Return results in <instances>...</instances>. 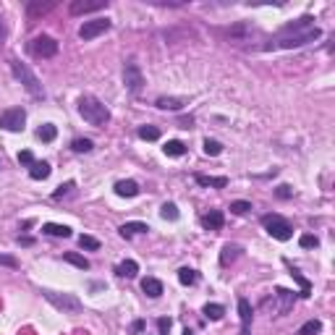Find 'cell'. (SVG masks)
I'll return each instance as SVG.
<instances>
[{"instance_id":"1","label":"cell","mask_w":335,"mask_h":335,"mask_svg":"<svg viewBox=\"0 0 335 335\" xmlns=\"http://www.w3.org/2000/svg\"><path fill=\"white\" fill-rule=\"evenodd\" d=\"M322 37V29L317 27H311V16H304L299 18L296 24H288L278 39L273 44H267V48H280V50H291V48H301V44H309V42H315Z\"/></svg>"},{"instance_id":"2","label":"cell","mask_w":335,"mask_h":335,"mask_svg":"<svg viewBox=\"0 0 335 335\" xmlns=\"http://www.w3.org/2000/svg\"><path fill=\"white\" fill-rule=\"evenodd\" d=\"M79 116L86 121V123H92V126H105L110 121V110L105 102H100L97 97L92 95H84L79 97Z\"/></svg>"},{"instance_id":"3","label":"cell","mask_w":335,"mask_h":335,"mask_svg":"<svg viewBox=\"0 0 335 335\" xmlns=\"http://www.w3.org/2000/svg\"><path fill=\"white\" fill-rule=\"evenodd\" d=\"M11 71H13V76L24 84V89L32 95V97H37V100H42L44 97V89H42V84H39V79H37V74L29 69L27 63H21V60H11Z\"/></svg>"},{"instance_id":"4","label":"cell","mask_w":335,"mask_h":335,"mask_svg":"<svg viewBox=\"0 0 335 335\" xmlns=\"http://www.w3.org/2000/svg\"><path fill=\"white\" fill-rule=\"evenodd\" d=\"M262 226L267 228V233H270L273 238H278V241H288V238L294 236L291 222L283 220L280 215H264V217H262Z\"/></svg>"},{"instance_id":"5","label":"cell","mask_w":335,"mask_h":335,"mask_svg":"<svg viewBox=\"0 0 335 335\" xmlns=\"http://www.w3.org/2000/svg\"><path fill=\"white\" fill-rule=\"evenodd\" d=\"M42 296L48 299L55 309L60 311H69V315H79L81 311V301L74 294H58V291H42Z\"/></svg>"},{"instance_id":"6","label":"cell","mask_w":335,"mask_h":335,"mask_svg":"<svg viewBox=\"0 0 335 335\" xmlns=\"http://www.w3.org/2000/svg\"><path fill=\"white\" fill-rule=\"evenodd\" d=\"M29 53L34 58H53L58 53V42L50 37V34H39L29 42Z\"/></svg>"},{"instance_id":"7","label":"cell","mask_w":335,"mask_h":335,"mask_svg":"<svg viewBox=\"0 0 335 335\" xmlns=\"http://www.w3.org/2000/svg\"><path fill=\"white\" fill-rule=\"evenodd\" d=\"M24 123H27L24 107H8L0 113V128L6 131H24Z\"/></svg>"},{"instance_id":"8","label":"cell","mask_w":335,"mask_h":335,"mask_svg":"<svg viewBox=\"0 0 335 335\" xmlns=\"http://www.w3.org/2000/svg\"><path fill=\"white\" fill-rule=\"evenodd\" d=\"M123 84H126V89L128 92H142V86H144V74H142V69L137 63H126V69H123Z\"/></svg>"},{"instance_id":"9","label":"cell","mask_w":335,"mask_h":335,"mask_svg":"<svg viewBox=\"0 0 335 335\" xmlns=\"http://www.w3.org/2000/svg\"><path fill=\"white\" fill-rule=\"evenodd\" d=\"M107 29H110V18H92V21H84V24L79 27V37L84 42H89V39L105 34Z\"/></svg>"},{"instance_id":"10","label":"cell","mask_w":335,"mask_h":335,"mask_svg":"<svg viewBox=\"0 0 335 335\" xmlns=\"http://www.w3.org/2000/svg\"><path fill=\"white\" fill-rule=\"evenodd\" d=\"M107 8V0H74L69 6V13L71 16H86V13H95V11H102Z\"/></svg>"},{"instance_id":"11","label":"cell","mask_w":335,"mask_h":335,"mask_svg":"<svg viewBox=\"0 0 335 335\" xmlns=\"http://www.w3.org/2000/svg\"><path fill=\"white\" fill-rule=\"evenodd\" d=\"M275 301H278V304L273 306L275 315H288L291 306H294V301H296V294L288 291V288H275Z\"/></svg>"},{"instance_id":"12","label":"cell","mask_w":335,"mask_h":335,"mask_svg":"<svg viewBox=\"0 0 335 335\" xmlns=\"http://www.w3.org/2000/svg\"><path fill=\"white\" fill-rule=\"evenodd\" d=\"M53 8H55L53 0H48V3H42V0H32V3L27 6V16H29V21H34V18H39L44 13H50Z\"/></svg>"},{"instance_id":"13","label":"cell","mask_w":335,"mask_h":335,"mask_svg":"<svg viewBox=\"0 0 335 335\" xmlns=\"http://www.w3.org/2000/svg\"><path fill=\"white\" fill-rule=\"evenodd\" d=\"M222 222H226V215H222L220 210H212V212H207V215L202 217V226H205L207 231H220Z\"/></svg>"},{"instance_id":"14","label":"cell","mask_w":335,"mask_h":335,"mask_svg":"<svg viewBox=\"0 0 335 335\" xmlns=\"http://www.w3.org/2000/svg\"><path fill=\"white\" fill-rule=\"evenodd\" d=\"M142 291H144L149 299H158V296H163V283H160L158 278H144V280H142Z\"/></svg>"},{"instance_id":"15","label":"cell","mask_w":335,"mask_h":335,"mask_svg":"<svg viewBox=\"0 0 335 335\" xmlns=\"http://www.w3.org/2000/svg\"><path fill=\"white\" fill-rule=\"evenodd\" d=\"M196 184L199 186H212V189H226L228 186V178L226 175H196Z\"/></svg>"},{"instance_id":"16","label":"cell","mask_w":335,"mask_h":335,"mask_svg":"<svg viewBox=\"0 0 335 335\" xmlns=\"http://www.w3.org/2000/svg\"><path fill=\"white\" fill-rule=\"evenodd\" d=\"M42 233L58 236V238H69V236H71V228H69V226H60V222H44V226H42Z\"/></svg>"},{"instance_id":"17","label":"cell","mask_w":335,"mask_h":335,"mask_svg":"<svg viewBox=\"0 0 335 335\" xmlns=\"http://www.w3.org/2000/svg\"><path fill=\"white\" fill-rule=\"evenodd\" d=\"M238 254H241V247H236V243H226V247H222V254H220V264L228 267L231 262L238 259Z\"/></svg>"},{"instance_id":"18","label":"cell","mask_w":335,"mask_h":335,"mask_svg":"<svg viewBox=\"0 0 335 335\" xmlns=\"http://www.w3.org/2000/svg\"><path fill=\"white\" fill-rule=\"evenodd\" d=\"M147 231H149L147 222H126V226L118 228V233H121L123 238H131L133 233H147Z\"/></svg>"},{"instance_id":"19","label":"cell","mask_w":335,"mask_h":335,"mask_svg":"<svg viewBox=\"0 0 335 335\" xmlns=\"http://www.w3.org/2000/svg\"><path fill=\"white\" fill-rule=\"evenodd\" d=\"M154 105H158L160 110H181L186 105V100L184 97H158Z\"/></svg>"},{"instance_id":"20","label":"cell","mask_w":335,"mask_h":335,"mask_svg":"<svg viewBox=\"0 0 335 335\" xmlns=\"http://www.w3.org/2000/svg\"><path fill=\"white\" fill-rule=\"evenodd\" d=\"M116 194L131 199V196L139 194V184H137V181H118V184H116Z\"/></svg>"},{"instance_id":"21","label":"cell","mask_w":335,"mask_h":335,"mask_svg":"<svg viewBox=\"0 0 335 335\" xmlns=\"http://www.w3.org/2000/svg\"><path fill=\"white\" fill-rule=\"evenodd\" d=\"M116 273H118L121 278H137V273H139V264L133 262V259H126V262H121V264L116 267Z\"/></svg>"},{"instance_id":"22","label":"cell","mask_w":335,"mask_h":335,"mask_svg":"<svg viewBox=\"0 0 335 335\" xmlns=\"http://www.w3.org/2000/svg\"><path fill=\"white\" fill-rule=\"evenodd\" d=\"M238 311H241V325H243V332H249V325H252V306L247 299H238Z\"/></svg>"},{"instance_id":"23","label":"cell","mask_w":335,"mask_h":335,"mask_svg":"<svg viewBox=\"0 0 335 335\" xmlns=\"http://www.w3.org/2000/svg\"><path fill=\"white\" fill-rule=\"evenodd\" d=\"M29 175L34 178V181H44V178L50 175V165L44 163V160H42V163H34V165L29 168Z\"/></svg>"},{"instance_id":"24","label":"cell","mask_w":335,"mask_h":335,"mask_svg":"<svg viewBox=\"0 0 335 335\" xmlns=\"http://www.w3.org/2000/svg\"><path fill=\"white\" fill-rule=\"evenodd\" d=\"M139 139H144V142H158L160 139V128L158 126H139Z\"/></svg>"},{"instance_id":"25","label":"cell","mask_w":335,"mask_h":335,"mask_svg":"<svg viewBox=\"0 0 335 335\" xmlns=\"http://www.w3.org/2000/svg\"><path fill=\"white\" fill-rule=\"evenodd\" d=\"M202 315H205L207 320H220L222 315H226V306H222V304H207V306L202 309Z\"/></svg>"},{"instance_id":"26","label":"cell","mask_w":335,"mask_h":335,"mask_svg":"<svg viewBox=\"0 0 335 335\" xmlns=\"http://www.w3.org/2000/svg\"><path fill=\"white\" fill-rule=\"evenodd\" d=\"M163 149H165L168 158H181V154H186V147H184L181 142H175V139H173V142H168Z\"/></svg>"},{"instance_id":"27","label":"cell","mask_w":335,"mask_h":335,"mask_svg":"<svg viewBox=\"0 0 335 335\" xmlns=\"http://www.w3.org/2000/svg\"><path fill=\"white\" fill-rule=\"evenodd\" d=\"M320 330H322V322H320V320H309V322H304V325L299 327L296 335H317Z\"/></svg>"},{"instance_id":"28","label":"cell","mask_w":335,"mask_h":335,"mask_svg":"<svg viewBox=\"0 0 335 335\" xmlns=\"http://www.w3.org/2000/svg\"><path fill=\"white\" fill-rule=\"evenodd\" d=\"M37 137H39L42 142H53V139L58 137V128H55L53 123H44V126H39V131H37Z\"/></svg>"},{"instance_id":"29","label":"cell","mask_w":335,"mask_h":335,"mask_svg":"<svg viewBox=\"0 0 335 335\" xmlns=\"http://www.w3.org/2000/svg\"><path fill=\"white\" fill-rule=\"evenodd\" d=\"M178 280H181V285H194L196 283V270H191V267H181V270H178Z\"/></svg>"},{"instance_id":"30","label":"cell","mask_w":335,"mask_h":335,"mask_svg":"<svg viewBox=\"0 0 335 335\" xmlns=\"http://www.w3.org/2000/svg\"><path fill=\"white\" fill-rule=\"evenodd\" d=\"M65 262H71L74 267H79V270H89V259L81 257V254H76V252H69V254H65Z\"/></svg>"},{"instance_id":"31","label":"cell","mask_w":335,"mask_h":335,"mask_svg":"<svg viewBox=\"0 0 335 335\" xmlns=\"http://www.w3.org/2000/svg\"><path fill=\"white\" fill-rule=\"evenodd\" d=\"M79 247H81V249H89V252H97V249H100V241H97L95 236L81 233V236H79Z\"/></svg>"},{"instance_id":"32","label":"cell","mask_w":335,"mask_h":335,"mask_svg":"<svg viewBox=\"0 0 335 335\" xmlns=\"http://www.w3.org/2000/svg\"><path fill=\"white\" fill-rule=\"evenodd\" d=\"M291 275H294V280L301 285V296H309V294H311V285H309V280H306V278H304L299 270H291Z\"/></svg>"},{"instance_id":"33","label":"cell","mask_w":335,"mask_h":335,"mask_svg":"<svg viewBox=\"0 0 335 335\" xmlns=\"http://www.w3.org/2000/svg\"><path fill=\"white\" fill-rule=\"evenodd\" d=\"M92 147H95L92 139H74V142H71V149H74V152H92Z\"/></svg>"},{"instance_id":"34","label":"cell","mask_w":335,"mask_h":335,"mask_svg":"<svg viewBox=\"0 0 335 335\" xmlns=\"http://www.w3.org/2000/svg\"><path fill=\"white\" fill-rule=\"evenodd\" d=\"M160 215H163V220H178V207L173 202H165L163 210H160Z\"/></svg>"},{"instance_id":"35","label":"cell","mask_w":335,"mask_h":335,"mask_svg":"<svg viewBox=\"0 0 335 335\" xmlns=\"http://www.w3.org/2000/svg\"><path fill=\"white\" fill-rule=\"evenodd\" d=\"M299 243H301V249H311V247H320V238L311 236V233H304V236L299 238Z\"/></svg>"},{"instance_id":"36","label":"cell","mask_w":335,"mask_h":335,"mask_svg":"<svg viewBox=\"0 0 335 335\" xmlns=\"http://www.w3.org/2000/svg\"><path fill=\"white\" fill-rule=\"evenodd\" d=\"M249 210H252V205H249V202H243V199H238V202L231 205V212H233V215H247Z\"/></svg>"},{"instance_id":"37","label":"cell","mask_w":335,"mask_h":335,"mask_svg":"<svg viewBox=\"0 0 335 335\" xmlns=\"http://www.w3.org/2000/svg\"><path fill=\"white\" fill-rule=\"evenodd\" d=\"M205 152L215 158V154H220V152H222V144H220V142H215V139H205Z\"/></svg>"},{"instance_id":"38","label":"cell","mask_w":335,"mask_h":335,"mask_svg":"<svg viewBox=\"0 0 335 335\" xmlns=\"http://www.w3.org/2000/svg\"><path fill=\"white\" fill-rule=\"evenodd\" d=\"M18 163H24V165H29V168H32L37 160H34V154H32L29 149H24V152H18Z\"/></svg>"},{"instance_id":"39","label":"cell","mask_w":335,"mask_h":335,"mask_svg":"<svg viewBox=\"0 0 335 335\" xmlns=\"http://www.w3.org/2000/svg\"><path fill=\"white\" fill-rule=\"evenodd\" d=\"M71 189H74V181H65L63 186H58V191L53 194V199H63V196H65V194H69Z\"/></svg>"},{"instance_id":"40","label":"cell","mask_w":335,"mask_h":335,"mask_svg":"<svg viewBox=\"0 0 335 335\" xmlns=\"http://www.w3.org/2000/svg\"><path fill=\"white\" fill-rule=\"evenodd\" d=\"M275 194H278V199H291V196H294V189L288 186V184H283V186L275 189Z\"/></svg>"},{"instance_id":"41","label":"cell","mask_w":335,"mask_h":335,"mask_svg":"<svg viewBox=\"0 0 335 335\" xmlns=\"http://www.w3.org/2000/svg\"><path fill=\"white\" fill-rule=\"evenodd\" d=\"M170 325H173V322H170V317H160V320H158L160 335H168V332H170Z\"/></svg>"},{"instance_id":"42","label":"cell","mask_w":335,"mask_h":335,"mask_svg":"<svg viewBox=\"0 0 335 335\" xmlns=\"http://www.w3.org/2000/svg\"><path fill=\"white\" fill-rule=\"evenodd\" d=\"M0 264L13 267V270H16V267H18V259H16V257H11V254H0Z\"/></svg>"},{"instance_id":"43","label":"cell","mask_w":335,"mask_h":335,"mask_svg":"<svg viewBox=\"0 0 335 335\" xmlns=\"http://www.w3.org/2000/svg\"><path fill=\"white\" fill-rule=\"evenodd\" d=\"M3 42H6V21L0 16V48H3Z\"/></svg>"},{"instance_id":"44","label":"cell","mask_w":335,"mask_h":335,"mask_svg":"<svg viewBox=\"0 0 335 335\" xmlns=\"http://www.w3.org/2000/svg\"><path fill=\"white\" fill-rule=\"evenodd\" d=\"M142 330H144V322H142V320L131 322V332H142Z\"/></svg>"},{"instance_id":"45","label":"cell","mask_w":335,"mask_h":335,"mask_svg":"<svg viewBox=\"0 0 335 335\" xmlns=\"http://www.w3.org/2000/svg\"><path fill=\"white\" fill-rule=\"evenodd\" d=\"M21 243H24V247H32V243H34V238H29V236H24V238H18Z\"/></svg>"}]
</instances>
